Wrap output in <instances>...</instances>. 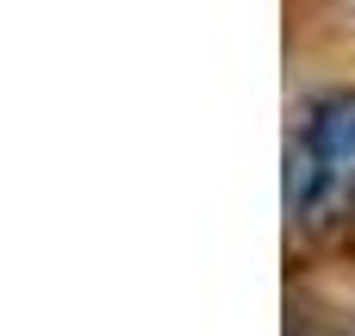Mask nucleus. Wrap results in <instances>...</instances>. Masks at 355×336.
Instances as JSON below:
<instances>
[{
  "label": "nucleus",
  "instance_id": "f257e3e1",
  "mask_svg": "<svg viewBox=\"0 0 355 336\" xmlns=\"http://www.w3.org/2000/svg\"><path fill=\"white\" fill-rule=\"evenodd\" d=\"M287 212L306 231H337L355 218V94H318L293 131Z\"/></svg>",
  "mask_w": 355,
  "mask_h": 336
}]
</instances>
